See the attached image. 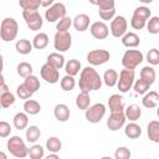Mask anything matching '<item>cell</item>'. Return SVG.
I'll return each instance as SVG.
<instances>
[{"label": "cell", "instance_id": "cell-21", "mask_svg": "<svg viewBox=\"0 0 159 159\" xmlns=\"http://www.w3.org/2000/svg\"><path fill=\"white\" fill-rule=\"evenodd\" d=\"M124 134L129 139H137L142 135V128L135 122H130L124 127Z\"/></svg>", "mask_w": 159, "mask_h": 159}, {"label": "cell", "instance_id": "cell-9", "mask_svg": "<svg viewBox=\"0 0 159 159\" xmlns=\"http://www.w3.org/2000/svg\"><path fill=\"white\" fill-rule=\"evenodd\" d=\"M127 29H128V21L124 16H116L111 21L109 31H111L113 37H117V39L120 37L122 39L127 34Z\"/></svg>", "mask_w": 159, "mask_h": 159}, {"label": "cell", "instance_id": "cell-48", "mask_svg": "<svg viewBox=\"0 0 159 159\" xmlns=\"http://www.w3.org/2000/svg\"><path fill=\"white\" fill-rule=\"evenodd\" d=\"M147 20H144V19H140V17H138V16H135V15H133L132 16V19H130V26L134 29V30H142V29H144L145 26H147Z\"/></svg>", "mask_w": 159, "mask_h": 159}, {"label": "cell", "instance_id": "cell-7", "mask_svg": "<svg viewBox=\"0 0 159 159\" xmlns=\"http://www.w3.org/2000/svg\"><path fill=\"white\" fill-rule=\"evenodd\" d=\"M66 6L62 2H55L51 7H48L45 11V19L48 22H58L61 19H63L66 16Z\"/></svg>", "mask_w": 159, "mask_h": 159}, {"label": "cell", "instance_id": "cell-33", "mask_svg": "<svg viewBox=\"0 0 159 159\" xmlns=\"http://www.w3.org/2000/svg\"><path fill=\"white\" fill-rule=\"evenodd\" d=\"M46 148H47V150L50 153L57 154L61 150V148H62V142L57 137H50L46 140Z\"/></svg>", "mask_w": 159, "mask_h": 159}, {"label": "cell", "instance_id": "cell-14", "mask_svg": "<svg viewBox=\"0 0 159 159\" xmlns=\"http://www.w3.org/2000/svg\"><path fill=\"white\" fill-rule=\"evenodd\" d=\"M89 32H91V35L94 39H97V40H104L109 35V27L103 21H94L89 26Z\"/></svg>", "mask_w": 159, "mask_h": 159}, {"label": "cell", "instance_id": "cell-50", "mask_svg": "<svg viewBox=\"0 0 159 159\" xmlns=\"http://www.w3.org/2000/svg\"><path fill=\"white\" fill-rule=\"evenodd\" d=\"M11 127H10V124L7 123V122H5V120H1L0 122V137L1 138H6V137H9L10 135V133H11Z\"/></svg>", "mask_w": 159, "mask_h": 159}, {"label": "cell", "instance_id": "cell-24", "mask_svg": "<svg viewBox=\"0 0 159 159\" xmlns=\"http://www.w3.org/2000/svg\"><path fill=\"white\" fill-rule=\"evenodd\" d=\"M65 71H66V75L75 77L76 75L80 73V71H82L81 70V62L78 60H76V58L68 60L66 62V65H65Z\"/></svg>", "mask_w": 159, "mask_h": 159}, {"label": "cell", "instance_id": "cell-36", "mask_svg": "<svg viewBox=\"0 0 159 159\" xmlns=\"http://www.w3.org/2000/svg\"><path fill=\"white\" fill-rule=\"evenodd\" d=\"M60 86H61V88H62L63 91H66V92L72 91V89L75 88V86H76L75 77L68 76V75L63 76V77L61 78V81H60Z\"/></svg>", "mask_w": 159, "mask_h": 159}, {"label": "cell", "instance_id": "cell-23", "mask_svg": "<svg viewBox=\"0 0 159 159\" xmlns=\"http://www.w3.org/2000/svg\"><path fill=\"white\" fill-rule=\"evenodd\" d=\"M124 114H125V118L130 122H135L140 118L142 116V109L138 104H129L125 109H124Z\"/></svg>", "mask_w": 159, "mask_h": 159}, {"label": "cell", "instance_id": "cell-1", "mask_svg": "<svg viewBox=\"0 0 159 159\" xmlns=\"http://www.w3.org/2000/svg\"><path fill=\"white\" fill-rule=\"evenodd\" d=\"M102 78L99 73L91 66L84 67L81 73H80V81H78V87L81 92L89 93L92 91H98L102 87Z\"/></svg>", "mask_w": 159, "mask_h": 159}, {"label": "cell", "instance_id": "cell-4", "mask_svg": "<svg viewBox=\"0 0 159 159\" xmlns=\"http://www.w3.org/2000/svg\"><path fill=\"white\" fill-rule=\"evenodd\" d=\"M144 60L143 53L139 50H127L122 56V65L125 70H134Z\"/></svg>", "mask_w": 159, "mask_h": 159}, {"label": "cell", "instance_id": "cell-18", "mask_svg": "<svg viewBox=\"0 0 159 159\" xmlns=\"http://www.w3.org/2000/svg\"><path fill=\"white\" fill-rule=\"evenodd\" d=\"M159 103V93L155 92V91H150V92H147L144 96H143V99H142V104L150 109V108H155Z\"/></svg>", "mask_w": 159, "mask_h": 159}, {"label": "cell", "instance_id": "cell-43", "mask_svg": "<svg viewBox=\"0 0 159 159\" xmlns=\"http://www.w3.org/2000/svg\"><path fill=\"white\" fill-rule=\"evenodd\" d=\"M16 94H17V97L19 98H21V99H25V101H27V99H30L31 98V96L34 94L24 83H21V84H19L17 86V88H16Z\"/></svg>", "mask_w": 159, "mask_h": 159}, {"label": "cell", "instance_id": "cell-32", "mask_svg": "<svg viewBox=\"0 0 159 159\" xmlns=\"http://www.w3.org/2000/svg\"><path fill=\"white\" fill-rule=\"evenodd\" d=\"M25 137H26V140L29 143H35L41 137V130H40V128L37 125H30V127L26 128Z\"/></svg>", "mask_w": 159, "mask_h": 159}, {"label": "cell", "instance_id": "cell-41", "mask_svg": "<svg viewBox=\"0 0 159 159\" xmlns=\"http://www.w3.org/2000/svg\"><path fill=\"white\" fill-rule=\"evenodd\" d=\"M14 103H15V96L11 92H6V93L0 94V104L2 108H9Z\"/></svg>", "mask_w": 159, "mask_h": 159}, {"label": "cell", "instance_id": "cell-46", "mask_svg": "<svg viewBox=\"0 0 159 159\" xmlns=\"http://www.w3.org/2000/svg\"><path fill=\"white\" fill-rule=\"evenodd\" d=\"M93 5L98 6V10H112L116 9V2L114 0H98V1H92Z\"/></svg>", "mask_w": 159, "mask_h": 159}, {"label": "cell", "instance_id": "cell-10", "mask_svg": "<svg viewBox=\"0 0 159 159\" xmlns=\"http://www.w3.org/2000/svg\"><path fill=\"white\" fill-rule=\"evenodd\" d=\"M104 114H106V106L103 103H96L84 112V117L89 123H99L104 117Z\"/></svg>", "mask_w": 159, "mask_h": 159}, {"label": "cell", "instance_id": "cell-55", "mask_svg": "<svg viewBox=\"0 0 159 159\" xmlns=\"http://www.w3.org/2000/svg\"><path fill=\"white\" fill-rule=\"evenodd\" d=\"M157 116H158V117H159V107H158V108H157Z\"/></svg>", "mask_w": 159, "mask_h": 159}, {"label": "cell", "instance_id": "cell-29", "mask_svg": "<svg viewBox=\"0 0 159 159\" xmlns=\"http://www.w3.org/2000/svg\"><path fill=\"white\" fill-rule=\"evenodd\" d=\"M91 97H89V93H86V92H80L76 97V106L78 109H82V111H87L91 106Z\"/></svg>", "mask_w": 159, "mask_h": 159}, {"label": "cell", "instance_id": "cell-53", "mask_svg": "<svg viewBox=\"0 0 159 159\" xmlns=\"http://www.w3.org/2000/svg\"><path fill=\"white\" fill-rule=\"evenodd\" d=\"M0 157H1V159H7V157H6V154H5L4 152L0 153Z\"/></svg>", "mask_w": 159, "mask_h": 159}, {"label": "cell", "instance_id": "cell-40", "mask_svg": "<svg viewBox=\"0 0 159 159\" xmlns=\"http://www.w3.org/2000/svg\"><path fill=\"white\" fill-rule=\"evenodd\" d=\"M19 5L22 10H39L41 6L40 0H20Z\"/></svg>", "mask_w": 159, "mask_h": 159}, {"label": "cell", "instance_id": "cell-37", "mask_svg": "<svg viewBox=\"0 0 159 159\" xmlns=\"http://www.w3.org/2000/svg\"><path fill=\"white\" fill-rule=\"evenodd\" d=\"M73 25V19L68 17V16H65L63 19H61L57 25H56V30L58 32H68L70 27Z\"/></svg>", "mask_w": 159, "mask_h": 159}, {"label": "cell", "instance_id": "cell-38", "mask_svg": "<svg viewBox=\"0 0 159 159\" xmlns=\"http://www.w3.org/2000/svg\"><path fill=\"white\" fill-rule=\"evenodd\" d=\"M149 88H150V84L148 82H145L144 80H142V78L137 80L133 84V89L137 94H145Z\"/></svg>", "mask_w": 159, "mask_h": 159}, {"label": "cell", "instance_id": "cell-56", "mask_svg": "<svg viewBox=\"0 0 159 159\" xmlns=\"http://www.w3.org/2000/svg\"><path fill=\"white\" fill-rule=\"evenodd\" d=\"M145 159H149V158H145Z\"/></svg>", "mask_w": 159, "mask_h": 159}, {"label": "cell", "instance_id": "cell-2", "mask_svg": "<svg viewBox=\"0 0 159 159\" xmlns=\"http://www.w3.org/2000/svg\"><path fill=\"white\" fill-rule=\"evenodd\" d=\"M19 32L17 21L12 17H5L0 25V37L5 42H11L16 39Z\"/></svg>", "mask_w": 159, "mask_h": 159}, {"label": "cell", "instance_id": "cell-34", "mask_svg": "<svg viewBox=\"0 0 159 159\" xmlns=\"http://www.w3.org/2000/svg\"><path fill=\"white\" fill-rule=\"evenodd\" d=\"M32 66L29 63V62H20L16 67V72L20 77H24V78H27L29 76L32 75Z\"/></svg>", "mask_w": 159, "mask_h": 159}, {"label": "cell", "instance_id": "cell-30", "mask_svg": "<svg viewBox=\"0 0 159 159\" xmlns=\"http://www.w3.org/2000/svg\"><path fill=\"white\" fill-rule=\"evenodd\" d=\"M142 80H144L145 82H148L150 86L154 83L155 78H157V73H155V70L152 67V66H144L142 70H140V77Z\"/></svg>", "mask_w": 159, "mask_h": 159}, {"label": "cell", "instance_id": "cell-11", "mask_svg": "<svg viewBox=\"0 0 159 159\" xmlns=\"http://www.w3.org/2000/svg\"><path fill=\"white\" fill-rule=\"evenodd\" d=\"M111 58V53L107 50H92L87 53V62L91 66L104 65Z\"/></svg>", "mask_w": 159, "mask_h": 159}, {"label": "cell", "instance_id": "cell-54", "mask_svg": "<svg viewBox=\"0 0 159 159\" xmlns=\"http://www.w3.org/2000/svg\"><path fill=\"white\" fill-rule=\"evenodd\" d=\"M101 159H113L112 157H108V155H106V157H102Z\"/></svg>", "mask_w": 159, "mask_h": 159}, {"label": "cell", "instance_id": "cell-27", "mask_svg": "<svg viewBox=\"0 0 159 159\" xmlns=\"http://www.w3.org/2000/svg\"><path fill=\"white\" fill-rule=\"evenodd\" d=\"M15 48H16V51H17L20 55H29V53L32 51L34 45H32V42H30L27 39H20V40L16 41Z\"/></svg>", "mask_w": 159, "mask_h": 159}, {"label": "cell", "instance_id": "cell-57", "mask_svg": "<svg viewBox=\"0 0 159 159\" xmlns=\"http://www.w3.org/2000/svg\"><path fill=\"white\" fill-rule=\"evenodd\" d=\"M158 89H159V86H158Z\"/></svg>", "mask_w": 159, "mask_h": 159}, {"label": "cell", "instance_id": "cell-25", "mask_svg": "<svg viewBox=\"0 0 159 159\" xmlns=\"http://www.w3.org/2000/svg\"><path fill=\"white\" fill-rule=\"evenodd\" d=\"M12 124L16 129L21 130V129H25L27 128V124H29V117L25 112H19L14 116L12 118Z\"/></svg>", "mask_w": 159, "mask_h": 159}, {"label": "cell", "instance_id": "cell-51", "mask_svg": "<svg viewBox=\"0 0 159 159\" xmlns=\"http://www.w3.org/2000/svg\"><path fill=\"white\" fill-rule=\"evenodd\" d=\"M40 1H41V6H42V7H46V10H47L48 7H51V6L55 4L52 0H40Z\"/></svg>", "mask_w": 159, "mask_h": 159}, {"label": "cell", "instance_id": "cell-16", "mask_svg": "<svg viewBox=\"0 0 159 159\" xmlns=\"http://www.w3.org/2000/svg\"><path fill=\"white\" fill-rule=\"evenodd\" d=\"M70 108L65 103H58L53 108V116L58 122H67L70 119Z\"/></svg>", "mask_w": 159, "mask_h": 159}, {"label": "cell", "instance_id": "cell-6", "mask_svg": "<svg viewBox=\"0 0 159 159\" xmlns=\"http://www.w3.org/2000/svg\"><path fill=\"white\" fill-rule=\"evenodd\" d=\"M22 17L31 31H39L42 27L43 20L39 10H22Z\"/></svg>", "mask_w": 159, "mask_h": 159}, {"label": "cell", "instance_id": "cell-45", "mask_svg": "<svg viewBox=\"0 0 159 159\" xmlns=\"http://www.w3.org/2000/svg\"><path fill=\"white\" fill-rule=\"evenodd\" d=\"M132 153L127 147H118L114 152V159H130Z\"/></svg>", "mask_w": 159, "mask_h": 159}, {"label": "cell", "instance_id": "cell-31", "mask_svg": "<svg viewBox=\"0 0 159 159\" xmlns=\"http://www.w3.org/2000/svg\"><path fill=\"white\" fill-rule=\"evenodd\" d=\"M24 111L26 114H30V116H36L40 113L41 111V106L37 101L35 99H27L25 101L24 103Z\"/></svg>", "mask_w": 159, "mask_h": 159}, {"label": "cell", "instance_id": "cell-39", "mask_svg": "<svg viewBox=\"0 0 159 159\" xmlns=\"http://www.w3.org/2000/svg\"><path fill=\"white\" fill-rule=\"evenodd\" d=\"M45 155V149L40 144H34L29 148V157L30 159H42Z\"/></svg>", "mask_w": 159, "mask_h": 159}, {"label": "cell", "instance_id": "cell-19", "mask_svg": "<svg viewBox=\"0 0 159 159\" xmlns=\"http://www.w3.org/2000/svg\"><path fill=\"white\" fill-rule=\"evenodd\" d=\"M46 63L53 66L57 70H61L62 67H65L66 62H65V57L63 55H61L60 52H52L47 56V60H46Z\"/></svg>", "mask_w": 159, "mask_h": 159}, {"label": "cell", "instance_id": "cell-13", "mask_svg": "<svg viewBox=\"0 0 159 159\" xmlns=\"http://www.w3.org/2000/svg\"><path fill=\"white\" fill-rule=\"evenodd\" d=\"M125 119L127 118H125L124 112H114V113H111V116L107 119V127L112 132L119 130L125 124Z\"/></svg>", "mask_w": 159, "mask_h": 159}, {"label": "cell", "instance_id": "cell-15", "mask_svg": "<svg viewBox=\"0 0 159 159\" xmlns=\"http://www.w3.org/2000/svg\"><path fill=\"white\" fill-rule=\"evenodd\" d=\"M108 107H109V111L111 113H114V112H124V101H123V97L120 94H112L109 98H108Z\"/></svg>", "mask_w": 159, "mask_h": 159}, {"label": "cell", "instance_id": "cell-22", "mask_svg": "<svg viewBox=\"0 0 159 159\" xmlns=\"http://www.w3.org/2000/svg\"><path fill=\"white\" fill-rule=\"evenodd\" d=\"M122 43H123V46H125L128 48H134V47L139 46L140 39L135 32H127L122 37Z\"/></svg>", "mask_w": 159, "mask_h": 159}, {"label": "cell", "instance_id": "cell-28", "mask_svg": "<svg viewBox=\"0 0 159 159\" xmlns=\"http://www.w3.org/2000/svg\"><path fill=\"white\" fill-rule=\"evenodd\" d=\"M118 76L119 75L117 73L116 70H113V68L106 70V72L103 75V82H104V84L107 87H114V86H117V83H118Z\"/></svg>", "mask_w": 159, "mask_h": 159}, {"label": "cell", "instance_id": "cell-12", "mask_svg": "<svg viewBox=\"0 0 159 159\" xmlns=\"http://www.w3.org/2000/svg\"><path fill=\"white\" fill-rule=\"evenodd\" d=\"M40 75L42 77V80H45L47 83L55 84L58 82L60 80V72L57 68H55L53 66L48 65V63H43L40 68Z\"/></svg>", "mask_w": 159, "mask_h": 159}, {"label": "cell", "instance_id": "cell-44", "mask_svg": "<svg viewBox=\"0 0 159 159\" xmlns=\"http://www.w3.org/2000/svg\"><path fill=\"white\" fill-rule=\"evenodd\" d=\"M147 61L152 66L159 65V50L158 48H150L147 53Z\"/></svg>", "mask_w": 159, "mask_h": 159}, {"label": "cell", "instance_id": "cell-8", "mask_svg": "<svg viewBox=\"0 0 159 159\" xmlns=\"http://www.w3.org/2000/svg\"><path fill=\"white\" fill-rule=\"evenodd\" d=\"M72 36L70 32H58L56 31L53 36V47L58 52H66L71 48Z\"/></svg>", "mask_w": 159, "mask_h": 159}, {"label": "cell", "instance_id": "cell-49", "mask_svg": "<svg viewBox=\"0 0 159 159\" xmlns=\"http://www.w3.org/2000/svg\"><path fill=\"white\" fill-rule=\"evenodd\" d=\"M98 14H99V17L104 21H108V20H113L116 17V9H112V10H98Z\"/></svg>", "mask_w": 159, "mask_h": 159}, {"label": "cell", "instance_id": "cell-35", "mask_svg": "<svg viewBox=\"0 0 159 159\" xmlns=\"http://www.w3.org/2000/svg\"><path fill=\"white\" fill-rule=\"evenodd\" d=\"M24 84H25L32 93H35V92H37V91L40 89V80H39L36 76H34V75H31V76H29L27 78H25Z\"/></svg>", "mask_w": 159, "mask_h": 159}, {"label": "cell", "instance_id": "cell-26", "mask_svg": "<svg viewBox=\"0 0 159 159\" xmlns=\"http://www.w3.org/2000/svg\"><path fill=\"white\" fill-rule=\"evenodd\" d=\"M48 35L45 34V32H39L35 35L34 40H32V45H34V48L36 50H43L47 47L48 45Z\"/></svg>", "mask_w": 159, "mask_h": 159}, {"label": "cell", "instance_id": "cell-5", "mask_svg": "<svg viewBox=\"0 0 159 159\" xmlns=\"http://www.w3.org/2000/svg\"><path fill=\"white\" fill-rule=\"evenodd\" d=\"M135 82V72L134 70H122L119 72L118 76V83L117 87L119 89V92L122 93H127L134 84Z\"/></svg>", "mask_w": 159, "mask_h": 159}, {"label": "cell", "instance_id": "cell-17", "mask_svg": "<svg viewBox=\"0 0 159 159\" xmlns=\"http://www.w3.org/2000/svg\"><path fill=\"white\" fill-rule=\"evenodd\" d=\"M73 27L78 32H83L89 27V16L87 14H78L73 19Z\"/></svg>", "mask_w": 159, "mask_h": 159}, {"label": "cell", "instance_id": "cell-3", "mask_svg": "<svg viewBox=\"0 0 159 159\" xmlns=\"http://www.w3.org/2000/svg\"><path fill=\"white\" fill-rule=\"evenodd\" d=\"M6 148L11 155H14L17 159H24L29 155V148L26 147L25 142L19 135H12L10 139H7Z\"/></svg>", "mask_w": 159, "mask_h": 159}, {"label": "cell", "instance_id": "cell-52", "mask_svg": "<svg viewBox=\"0 0 159 159\" xmlns=\"http://www.w3.org/2000/svg\"><path fill=\"white\" fill-rule=\"evenodd\" d=\"M45 159H60V157H58L57 154H55V153H51V154H48Z\"/></svg>", "mask_w": 159, "mask_h": 159}, {"label": "cell", "instance_id": "cell-20", "mask_svg": "<svg viewBox=\"0 0 159 159\" xmlns=\"http://www.w3.org/2000/svg\"><path fill=\"white\" fill-rule=\"evenodd\" d=\"M147 134L149 140L153 143H159V120H150L148 123Z\"/></svg>", "mask_w": 159, "mask_h": 159}, {"label": "cell", "instance_id": "cell-47", "mask_svg": "<svg viewBox=\"0 0 159 159\" xmlns=\"http://www.w3.org/2000/svg\"><path fill=\"white\" fill-rule=\"evenodd\" d=\"M133 15H135V16H138V17L144 19V20L148 21L150 19V9L147 7V6H138V7H135Z\"/></svg>", "mask_w": 159, "mask_h": 159}, {"label": "cell", "instance_id": "cell-42", "mask_svg": "<svg viewBox=\"0 0 159 159\" xmlns=\"http://www.w3.org/2000/svg\"><path fill=\"white\" fill-rule=\"evenodd\" d=\"M147 30L152 35L159 34V17L158 16H152L148 22H147Z\"/></svg>", "mask_w": 159, "mask_h": 159}]
</instances>
